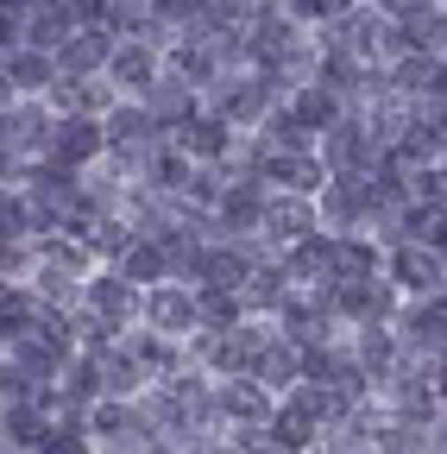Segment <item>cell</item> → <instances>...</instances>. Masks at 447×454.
<instances>
[{
    "label": "cell",
    "mask_w": 447,
    "mask_h": 454,
    "mask_svg": "<svg viewBox=\"0 0 447 454\" xmlns=\"http://www.w3.org/2000/svg\"><path fill=\"white\" fill-rule=\"evenodd\" d=\"M265 253H271V247H265L258 234H252V240L214 234V240H208V253H202V271H196V284H220V291H246Z\"/></svg>",
    "instance_id": "14"
},
{
    "label": "cell",
    "mask_w": 447,
    "mask_h": 454,
    "mask_svg": "<svg viewBox=\"0 0 447 454\" xmlns=\"http://www.w3.org/2000/svg\"><path fill=\"white\" fill-rule=\"evenodd\" d=\"M145 328H158V334H177V340H196L202 334V297H196V284L189 278H164V284H151L145 291V316H139Z\"/></svg>",
    "instance_id": "11"
},
{
    "label": "cell",
    "mask_w": 447,
    "mask_h": 454,
    "mask_svg": "<svg viewBox=\"0 0 447 454\" xmlns=\"http://www.w3.org/2000/svg\"><path fill=\"white\" fill-rule=\"evenodd\" d=\"M334 291V316L347 328H366V322H397L404 309V291L390 284V271H372V278H347V284H328Z\"/></svg>",
    "instance_id": "7"
},
{
    "label": "cell",
    "mask_w": 447,
    "mask_h": 454,
    "mask_svg": "<svg viewBox=\"0 0 447 454\" xmlns=\"http://www.w3.org/2000/svg\"><path fill=\"white\" fill-rule=\"evenodd\" d=\"M202 297V328H240L252 309H246V291H220V284H196Z\"/></svg>",
    "instance_id": "34"
},
{
    "label": "cell",
    "mask_w": 447,
    "mask_h": 454,
    "mask_svg": "<svg viewBox=\"0 0 447 454\" xmlns=\"http://www.w3.org/2000/svg\"><path fill=\"white\" fill-rule=\"evenodd\" d=\"M435 448H447V417H441V429H435Z\"/></svg>",
    "instance_id": "40"
},
{
    "label": "cell",
    "mask_w": 447,
    "mask_h": 454,
    "mask_svg": "<svg viewBox=\"0 0 447 454\" xmlns=\"http://www.w3.org/2000/svg\"><path fill=\"white\" fill-rule=\"evenodd\" d=\"M428 372H435V391H441V397H447V348H441V354H435V360H428Z\"/></svg>",
    "instance_id": "38"
},
{
    "label": "cell",
    "mask_w": 447,
    "mask_h": 454,
    "mask_svg": "<svg viewBox=\"0 0 447 454\" xmlns=\"http://www.w3.org/2000/svg\"><path fill=\"white\" fill-rule=\"evenodd\" d=\"M384 271H390V284H397L404 297H435V291H447V259H441V247H428V240H390Z\"/></svg>",
    "instance_id": "12"
},
{
    "label": "cell",
    "mask_w": 447,
    "mask_h": 454,
    "mask_svg": "<svg viewBox=\"0 0 447 454\" xmlns=\"http://www.w3.org/2000/svg\"><path fill=\"white\" fill-rule=\"evenodd\" d=\"M252 372L284 397V391H297L303 385V340H290L284 328H271V340L258 348V360H252Z\"/></svg>",
    "instance_id": "25"
},
{
    "label": "cell",
    "mask_w": 447,
    "mask_h": 454,
    "mask_svg": "<svg viewBox=\"0 0 447 454\" xmlns=\"http://www.w3.org/2000/svg\"><path fill=\"white\" fill-rule=\"evenodd\" d=\"M258 133H265V145H277V152H321V133L297 121V107H290V101H277V107H271V121H265Z\"/></svg>",
    "instance_id": "33"
},
{
    "label": "cell",
    "mask_w": 447,
    "mask_h": 454,
    "mask_svg": "<svg viewBox=\"0 0 447 454\" xmlns=\"http://www.w3.org/2000/svg\"><path fill=\"white\" fill-rule=\"evenodd\" d=\"M82 309L101 316V322H114V328L127 334V328H139V316H145V284H133L120 265H95V278L82 284Z\"/></svg>",
    "instance_id": "8"
},
{
    "label": "cell",
    "mask_w": 447,
    "mask_h": 454,
    "mask_svg": "<svg viewBox=\"0 0 447 454\" xmlns=\"http://www.w3.org/2000/svg\"><path fill=\"white\" fill-rule=\"evenodd\" d=\"M64 76L58 51L44 44H7V57H0V82H7V95H50Z\"/></svg>",
    "instance_id": "19"
},
{
    "label": "cell",
    "mask_w": 447,
    "mask_h": 454,
    "mask_svg": "<svg viewBox=\"0 0 447 454\" xmlns=\"http://www.w3.org/2000/svg\"><path fill=\"white\" fill-rule=\"evenodd\" d=\"M44 297L32 291V284H19V278H7V291H0V340L7 334H26V328H38L44 322Z\"/></svg>",
    "instance_id": "31"
},
{
    "label": "cell",
    "mask_w": 447,
    "mask_h": 454,
    "mask_svg": "<svg viewBox=\"0 0 447 454\" xmlns=\"http://www.w3.org/2000/svg\"><path fill=\"white\" fill-rule=\"evenodd\" d=\"M271 316H246L240 328H202L196 340H189V354H196V366H208L214 379H234V372H252V360H258V348L271 340Z\"/></svg>",
    "instance_id": "2"
},
{
    "label": "cell",
    "mask_w": 447,
    "mask_h": 454,
    "mask_svg": "<svg viewBox=\"0 0 447 454\" xmlns=\"http://www.w3.org/2000/svg\"><path fill=\"white\" fill-rule=\"evenodd\" d=\"M277 101H284V95H277L252 64H246V70H220V82L208 89V107H214V114H227L240 133H258V127L271 121V107H277Z\"/></svg>",
    "instance_id": "5"
},
{
    "label": "cell",
    "mask_w": 447,
    "mask_h": 454,
    "mask_svg": "<svg viewBox=\"0 0 447 454\" xmlns=\"http://www.w3.org/2000/svg\"><path fill=\"white\" fill-rule=\"evenodd\" d=\"M164 70H171V64H164V44L158 38H120L114 44V64H107V76H114L120 95H145Z\"/></svg>",
    "instance_id": "21"
},
{
    "label": "cell",
    "mask_w": 447,
    "mask_h": 454,
    "mask_svg": "<svg viewBox=\"0 0 447 454\" xmlns=\"http://www.w3.org/2000/svg\"><path fill=\"white\" fill-rule=\"evenodd\" d=\"M58 391H64V404H76V411H89L95 397H107V360L101 354H76L70 366H64V379H58Z\"/></svg>",
    "instance_id": "30"
},
{
    "label": "cell",
    "mask_w": 447,
    "mask_h": 454,
    "mask_svg": "<svg viewBox=\"0 0 447 454\" xmlns=\"http://www.w3.org/2000/svg\"><path fill=\"white\" fill-rule=\"evenodd\" d=\"M315 227H321V202H315V196H303V190H271L258 240H265L271 253H290L303 234H315Z\"/></svg>",
    "instance_id": "15"
},
{
    "label": "cell",
    "mask_w": 447,
    "mask_h": 454,
    "mask_svg": "<svg viewBox=\"0 0 447 454\" xmlns=\"http://www.w3.org/2000/svg\"><path fill=\"white\" fill-rule=\"evenodd\" d=\"M265 202H271V184L252 177V170L234 158V177H227V190H220V202H214V234L252 240L258 227H265Z\"/></svg>",
    "instance_id": "6"
},
{
    "label": "cell",
    "mask_w": 447,
    "mask_h": 454,
    "mask_svg": "<svg viewBox=\"0 0 447 454\" xmlns=\"http://www.w3.org/2000/svg\"><path fill=\"white\" fill-rule=\"evenodd\" d=\"M353 354H359V366H366V379H372L378 391L416 360L410 340L397 334V322H366V328H353Z\"/></svg>",
    "instance_id": "17"
},
{
    "label": "cell",
    "mask_w": 447,
    "mask_h": 454,
    "mask_svg": "<svg viewBox=\"0 0 447 454\" xmlns=\"http://www.w3.org/2000/svg\"><path fill=\"white\" fill-rule=\"evenodd\" d=\"M145 101H151V114H158V121H164V127L177 133V127L189 121V114H196V107H202L208 95H202V89H196L189 76H177V70H164V76H158V82L145 89Z\"/></svg>",
    "instance_id": "27"
},
{
    "label": "cell",
    "mask_w": 447,
    "mask_h": 454,
    "mask_svg": "<svg viewBox=\"0 0 447 454\" xmlns=\"http://www.w3.org/2000/svg\"><path fill=\"white\" fill-rule=\"evenodd\" d=\"M50 139H58V107L44 95H7V107H0V164L50 158Z\"/></svg>",
    "instance_id": "1"
},
{
    "label": "cell",
    "mask_w": 447,
    "mask_h": 454,
    "mask_svg": "<svg viewBox=\"0 0 447 454\" xmlns=\"http://www.w3.org/2000/svg\"><path fill=\"white\" fill-rule=\"evenodd\" d=\"M290 107H297V121H303V127H315V133H328V127H334V121H341V114H347L353 101H347L341 89H328L321 76H309V82H303V89L290 95Z\"/></svg>",
    "instance_id": "29"
},
{
    "label": "cell",
    "mask_w": 447,
    "mask_h": 454,
    "mask_svg": "<svg viewBox=\"0 0 447 454\" xmlns=\"http://www.w3.org/2000/svg\"><path fill=\"white\" fill-rule=\"evenodd\" d=\"M246 454H290V448H277V442L265 435V442H258V448H246Z\"/></svg>",
    "instance_id": "39"
},
{
    "label": "cell",
    "mask_w": 447,
    "mask_h": 454,
    "mask_svg": "<svg viewBox=\"0 0 447 454\" xmlns=\"http://www.w3.org/2000/svg\"><path fill=\"white\" fill-rule=\"evenodd\" d=\"M50 158L70 170H95L107 164V114H58V139H50Z\"/></svg>",
    "instance_id": "18"
},
{
    "label": "cell",
    "mask_w": 447,
    "mask_h": 454,
    "mask_svg": "<svg viewBox=\"0 0 447 454\" xmlns=\"http://www.w3.org/2000/svg\"><path fill=\"white\" fill-rule=\"evenodd\" d=\"M297 291H303V284H297L290 259H284V253H265V259H258V271H252V284H246V309L277 322V309H284Z\"/></svg>",
    "instance_id": "22"
},
{
    "label": "cell",
    "mask_w": 447,
    "mask_h": 454,
    "mask_svg": "<svg viewBox=\"0 0 447 454\" xmlns=\"http://www.w3.org/2000/svg\"><path fill=\"white\" fill-rule=\"evenodd\" d=\"M44 227H38V208H32V196L26 190H0V240H38Z\"/></svg>",
    "instance_id": "35"
},
{
    "label": "cell",
    "mask_w": 447,
    "mask_h": 454,
    "mask_svg": "<svg viewBox=\"0 0 447 454\" xmlns=\"http://www.w3.org/2000/svg\"><path fill=\"white\" fill-rule=\"evenodd\" d=\"M183 454H246L227 429H208V435H196V442H183Z\"/></svg>",
    "instance_id": "37"
},
{
    "label": "cell",
    "mask_w": 447,
    "mask_h": 454,
    "mask_svg": "<svg viewBox=\"0 0 447 454\" xmlns=\"http://www.w3.org/2000/svg\"><path fill=\"white\" fill-rule=\"evenodd\" d=\"M321 158H328V170H372L384 158V145H378V133L366 121V107H347L341 121L321 133Z\"/></svg>",
    "instance_id": "16"
},
{
    "label": "cell",
    "mask_w": 447,
    "mask_h": 454,
    "mask_svg": "<svg viewBox=\"0 0 447 454\" xmlns=\"http://www.w3.org/2000/svg\"><path fill=\"white\" fill-rule=\"evenodd\" d=\"M120 271H127L133 284H145V291H151V284H164V278H177V271H171V247H164L158 234H139V240L127 247Z\"/></svg>",
    "instance_id": "32"
},
{
    "label": "cell",
    "mask_w": 447,
    "mask_h": 454,
    "mask_svg": "<svg viewBox=\"0 0 447 454\" xmlns=\"http://www.w3.org/2000/svg\"><path fill=\"white\" fill-rule=\"evenodd\" d=\"M378 404H384L390 417H410V423H422V429H441V417H447V397L435 391L428 360H410L397 379H390V385L378 391Z\"/></svg>",
    "instance_id": "9"
},
{
    "label": "cell",
    "mask_w": 447,
    "mask_h": 454,
    "mask_svg": "<svg viewBox=\"0 0 447 454\" xmlns=\"http://www.w3.org/2000/svg\"><path fill=\"white\" fill-rule=\"evenodd\" d=\"M284 259H290L297 284H309V291H315V284H334V227H315V234H303Z\"/></svg>",
    "instance_id": "28"
},
{
    "label": "cell",
    "mask_w": 447,
    "mask_h": 454,
    "mask_svg": "<svg viewBox=\"0 0 447 454\" xmlns=\"http://www.w3.org/2000/svg\"><path fill=\"white\" fill-rule=\"evenodd\" d=\"M114 44H120V32H107V26H76L70 44L58 51V64H64V76H107V64H114Z\"/></svg>",
    "instance_id": "24"
},
{
    "label": "cell",
    "mask_w": 447,
    "mask_h": 454,
    "mask_svg": "<svg viewBox=\"0 0 447 454\" xmlns=\"http://www.w3.org/2000/svg\"><path fill=\"white\" fill-rule=\"evenodd\" d=\"M397 334L410 340L416 360H435V354L447 348V297H441V291H435V297H404Z\"/></svg>",
    "instance_id": "20"
},
{
    "label": "cell",
    "mask_w": 447,
    "mask_h": 454,
    "mask_svg": "<svg viewBox=\"0 0 447 454\" xmlns=\"http://www.w3.org/2000/svg\"><path fill=\"white\" fill-rule=\"evenodd\" d=\"M321 227H334V234H372L378 227V190H372V170H334V177L321 184ZM384 240V234H378Z\"/></svg>",
    "instance_id": "4"
},
{
    "label": "cell",
    "mask_w": 447,
    "mask_h": 454,
    "mask_svg": "<svg viewBox=\"0 0 447 454\" xmlns=\"http://www.w3.org/2000/svg\"><path fill=\"white\" fill-rule=\"evenodd\" d=\"M171 139H177V145H183L196 164H234V158H240V145H246V133L227 121V114H214L208 101L189 114V121H183Z\"/></svg>",
    "instance_id": "13"
},
{
    "label": "cell",
    "mask_w": 447,
    "mask_h": 454,
    "mask_svg": "<svg viewBox=\"0 0 447 454\" xmlns=\"http://www.w3.org/2000/svg\"><path fill=\"white\" fill-rule=\"evenodd\" d=\"M89 429H95L101 454H145V448L158 442V429H151V411H145V397H114V391L89 404Z\"/></svg>",
    "instance_id": "3"
},
{
    "label": "cell",
    "mask_w": 447,
    "mask_h": 454,
    "mask_svg": "<svg viewBox=\"0 0 447 454\" xmlns=\"http://www.w3.org/2000/svg\"><path fill=\"white\" fill-rule=\"evenodd\" d=\"M145 7H151V0H145Z\"/></svg>",
    "instance_id": "41"
},
{
    "label": "cell",
    "mask_w": 447,
    "mask_h": 454,
    "mask_svg": "<svg viewBox=\"0 0 447 454\" xmlns=\"http://www.w3.org/2000/svg\"><path fill=\"white\" fill-rule=\"evenodd\" d=\"M214 411H220V429H265L277 417V391L258 372H234V379H214Z\"/></svg>",
    "instance_id": "10"
},
{
    "label": "cell",
    "mask_w": 447,
    "mask_h": 454,
    "mask_svg": "<svg viewBox=\"0 0 447 454\" xmlns=\"http://www.w3.org/2000/svg\"><path fill=\"white\" fill-rule=\"evenodd\" d=\"M384 253H390V240L366 234V227H359V234H334V284L384 271Z\"/></svg>",
    "instance_id": "26"
},
{
    "label": "cell",
    "mask_w": 447,
    "mask_h": 454,
    "mask_svg": "<svg viewBox=\"0 0 447 454\" xmlns=\"http://www.w3.org/2000/svg\"><path fill=\"white\" fill-rule=\"evenodd\" d=\"M410 184H416V196H422V202H441V208H447V158L416 164V177H410Z\"/></svg>",
    "instance_id": "36"
},
{
    "label": "cell",
    "mask_w": 447,
    "mask_h": 454,
    "mask_svg": "<svg viewBox=\"0 0 447 454\" xmlns=\"http://www.w3.org/2000/svg\"><path fill=\"white\" fill-rule=\"evenodd\" d=\"M50 435V404L32 397V404H0V454H38Z\"/></svg>",
    "instance_id": "23"
}]
</instances>
